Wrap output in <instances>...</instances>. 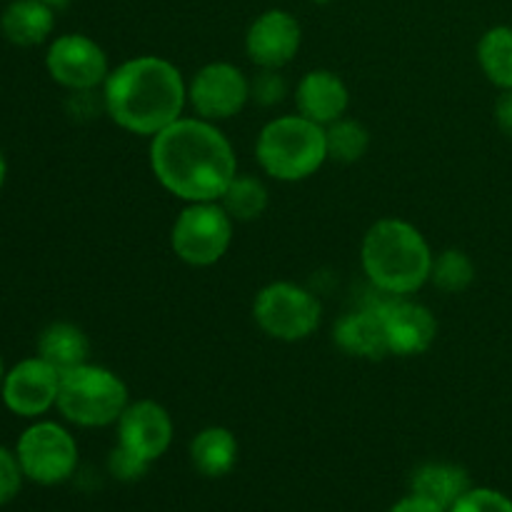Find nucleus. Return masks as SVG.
<instances>
[{"instance_id": "obj_1", "label": "nucleus", "mask_w": 512, "mask_h": 512, "mask_svg": "<svg viewBox=\"0 0 512 512\" xmlns=\"http://www.w3.org/2000/svg\"><path fill=\"white\" fill-rule=\"evenodd\" d=\"M150 170L155 180L183 203L223 198L238 175V155L218 123L180 118L150 138Z\"/></svg>"}, {"instance_id": "obj_2", "label": "nucleus", "mask_w": 512, "mask_h": 512, "mask_svg": "<svg viewBox=\"0 0 512 512\" xmlns=\"http://www.w3.org/2000/svg\"><path fill=\"white\" fill-rule=\"evenodd\" d=\"M103 105L125 133L153 138L183 118L188 83L168 58L138 55L110 70L103 83Z\"/></svg>"}, {"instance_id": "obj_3", "label": "nucleus", "mask_w": 512, "mask_h": 512, "mask_svg": "<svg viewBox=\"0 0 512 512\" xmlns=\"http://www.w3.org/2000/svg\"><path fill=\"white\" fill-rule=\"evenodd\" d=\"M433 250L413 223L380 218L360 243V265L370 285L388 295H415L430 283Z\"/></svg>"}, {"instance_id": "obj_4", "label": "nucleus", "mask_w": 512, "mask_h": 512, "mask_svg": "<svg viewBox=\"0 0 512 512\" xmlns=\"http://www.w3.org/2000/svg\"><path fill=\"white\" fill-rule=\"evenodd\" d=\"M255 160L265 175L280 183L313 178L328 160L325 128L300 113L268 120L255 140Z\"/></svg>"}, {"instance_id": "obj_5", "label": "nucleus", "mask_w": 512, "mask_h": 512, "mask_svg": "<svg viewBox=\"0 0 512 512\" xmlns=\"http://www.w3.org/2000/svg\"><path fill=\"white\" fill-rule=\"evenodd\" d=\"M128 385L103 365L85 363L60 373L58 413L78 428H108L128 408Z\"/></svg>"}, {"instance_id": "obj_6", "label": "nucleus", "mask_w": 512, "mask_h": 512, "mask_svg": "<svg viewBox=\"0 0 512 512\" xmlns=\"http://www.w3.org/2000/svg\"><path fill=\"white\" fill-rule=\"evenodd\" d=\"M235 220L218 200L185 203L170 228V248L180 263L190 268H210L220 263L233 243Z\"/></svg>"}, {"instance_id": "obj_7", "label": "nucleus", "mask_w": 512, "mask_h": 512, "mask_svg": "<svg viewBox=\"0 0 512 512\" xmlns=\"http://www.w3.org/2000/svg\"><path fill=\"white\" fill-rule=\"evenodd\" d=\"M323 305L318 295L290 280H275L258 290L253 318L268 338L280 343H300L318 330Z\"/></svg>"}, {"instance_id": "obj_8", "label": "nucleus", "mask_w": 512, "mask_h": 512, "mask_svg": "<svg viewBox=\"0 0 512 512\" xmlns=\"http://www.w3.org/2000/svg\"><path fill=\"white\" fill-rule=\"evenodd\" d=\"M15 455L30 483L50 488L70 480L78 470V443L60 423L35 420L20 433Z\"/></svg>"}, {"instance_id": "obj_9", "label": "nucleus", "mask_w": 512, "mask_h": 512, "mask_svg": "<svg viewBox=\"0 0 512 512\" xmlns=\"http://www.w3.org/2000/svg\"><path fill=\"white\" fill-rule=\"evenodd\" d=\"M373 295L375 298L365 300L363 305L375 308L383 318L390 355L415 358L433 348L435 338H438V320L430 313V308L410 300V295H388L375 288Z\"/></svg>"}, {"instance_id": "obj_10", "label": "nucleus", "mask_w": 512, "mask_h": 512, "mask_svg": "<svg viewBox=\"0 0 512 512\" xmlns=\"http://www.w3.org/2000/svg\"><path fill=\"white\" fill-rule=\"evenodd\" d=\"M250 100V80L238 65L215 60L188 80V105L210 123L235 118Z\"/></svg>"}, {"instance_id": "obj_11", "label": "nucleus", "mask_w": 512, "mask_h": 512, "mask_svg": "<svg viewBox=\"0 0 512 512\" xmlns=\"http://www.w3.org/2000/svg\"><path fill=\"white\" fill-rule=\"evenodd\" d=\"M45 68L55 83L73 93H90L95 88H103L105 78L110 75L105 50L83 33L58 35L48 45Z\"/></svg>"}, {"instance_id": "obj_12", "label": "nucleus", "mask_w": 512, "mask_h": 512, "mask_svg": "<svg viewBox=\"0 0 512 512\" xmlns=\"http://www.w3.org/2000/svg\"><path fill=\"white\" fill-rule=\"evenodd\" d=\"M60 373L50 363H45L40 355L25 358L15 363L5 373L0 398L3 405L18 418L38 420L58 403Z\"/></svg>"}, {"instance_id": "obj_13", "label": "nucleus", "mask_w": 512, "mask_h": 512, "mask_svg": "<svg viewBox=\"0 0 512 512\" xmlns=\"http://www.w3.org/2000/svg\"><path fill=\"white\" fill-rule=\"evenodd\" d=\"M303 28L290 10L270 8L260 13L245 33V53L250 63L265 70H280L298 55Z\"/></svg>"}, {"instance_id": "obj_14", "label": "nucleus", "mask_w": 512, "mask_h": 512, "mask_svg": "<svg viewBox=\"0 0 512 512\" xmlns=\"http://www.w3.org/2000/svg\"><path fill=\"white\" fill-rule=\"evenodd\" d=\"M118 430V445L128 453L138 455L140 460L153 465L163 458L173 445V418L158 400H138L128 403L123 415L115 423Z\"/></svg>"}, {"instance_id": "obj_15", "label": "nucleus", "mask_w": 512, "mask_h": 512, "mask_svg": "<svg viewBox=\"0 0 512 512\" xmlns=\"http://www.w3.org/2000/svg\"><path fill=\"white\" fill-rule=\"evenodd\" d=\"M295 105H298L300 115L328 128L330 123L345 118V113H348L350 90L338 73L315 68L298 80Z\"/></svg>"}, {"instance_id": "obj_16", "label": "nucleus", "mask_w": 512, "mask_h": 512, "mask_svg": "<svg viewBox=\"0 0 512 512\" xmlns=\"http://www.w3.org/2000/svg\"><path fill=\"white\" fill-rule=\"evenodd\" d=\"M333 343L348 358L383 360L390 355L383 318L370 305H360V308L350 310L333 325Z\"/></svg>"}, {"instance_id": "obj_17", "label": "nucleus", "mask_w": 512, "mask_h": 512, "mask_svg": "<svg viewBox=\"0 0 512 512\" xmlns=\"http://www.w3.org/2000/svg\"><path fill=\"white\" fill-rule=\"evenodd\" d=\"M53 28V5H48L45 0H8L3 15H0V33L18 48L43 45Z\"/></svg>"}, {"instance_id": "obj_18", "label": "nucleus", "mask_w": 512, "mask_h": 512, "mask_svg": "<svg viewBox=\"0 0 512 512\" xmlns=\"http://www.w3.org/2000/svg\"><path fill=\"white\" fill-rule=\"evenodd\" d=\"M473 488L468 470L458 463H445V460H433L423 463L410 475V493L450 510L468 490Z\"/></svg>"}, {"instance_id": "obj_19", "label": "nucleus", "mask_w": 512, "mask_h": 512, "mask_svg": "<svg viewBox=\"0 0 512 512\" xmlns=\"http://www.w3.org/2000/svg\"><path fill=\"white\" fill-rule=\"evenodd\" d=\"M190 463L203 478H225L238 465L240 445L233 430L223 425H208L190 440Z\"/></svg>"}, {"instance_id": "obj_20", "label": "nucleus", "mask_w": 512, "mask_h": 512, "mask_svg": "<svg viewBox=\"0 0 512 512\" xmlns=\"http://www.w3.org/2000/svg\"><path fill=\"white\" fill-rule=\"evenodd\" d=\"M38 355L45 363L53 365L58 373H65V370L88 363L90 340L78 325L58 320V323H50L40 330Z\"/></svg>"}, {"instance_id": "obj_21", "label": "nucleus", "mask_w": 512, "mask_h": 512, "mask_svg": "<svg viewBox=\"0 0 512 512\" xmlns=\"http://www.w3.org/2000/svg\"><path fill=\"white\" fill-rule=\"evenodd\" d=\"M478 65L500 90H512V25H495L478 40Z\"/></svg>"}, {"instance_id": "obj_22", "label": "nucleus", "mask_w": 512, "mask_h": 512, "mask_svg": "<svg viewBox=\"0 0 512 512\" xmlns=\"http://www.w3.org/2000/svg\"><path fill=\"white\" fill-rule=\"evenodd\" d=\"M218 203L223 205L225 213H228L235 223H253V220H258L260 215L268 210L270 195L258 175L238 173L230 180L228 190H225L223 198H220Z\"/></svg>"}, {"instance_id": "obj_23", "label": "nucleus", "mask_w": 512, "mask_h": 512, "mask_svg": "<svg viewBox=\"0 0 512 512\" xmlns=\"http://www.w3.org/2000/svg\"><path fill=\"white\" fill-rule=\"evenodd\" d=\"M325 140H328V160L350 165L363 160L368 153L370 130L360 120L340 118L325 128Z\"/></svg>"}, {"instance_id": "obj_24", "label": "nucleus", "mask_w": 512, "mask_h": 512, "mask_svg": "<svg viewBox=\"0 0 512 512\" xmlns=\"http://www.w3.org/2000/svg\"><path fill=\"white\" fill-rule=\"evenodd\" d=\"M475 275H478V270H475L473 258H470L465 250L448 248L433 258L430 283L438 290H443V293L455 295L468 290L470 285H473Z\"/></svg>"}, {"instance_id": "obj_25", "label": "nucleus", "mask_w": 512, "mask_h": 512, "mask_svg": "<svg viewBox=\"0 0 512 512\" xmlns=\"http://www.w3.org/2000/svg\"><path fill=\"white\" fill-rule=\"evenodd\" d=\"M448 512H512V500L493 488H470Z\"/></svg>"}, {"instance_id": "obj_26", "label": "nucleus", "mask_w": 512, "mask_h": 512, "mask_svg": "<svg viewBox=\"0 0 512 512\" xmlns=\"http://www.w3.org/2000/svg\"><path fill=\"white\" fill-rule=\"evenodd\" d=\"M285 95H288V83L280 75V70L260 68V73L250 80V100H255L263 108L283 103Z\"/></svg>"}, {"instance_id": "obj_27", "label": "nucleus", "mask_w": 512, "mask_h": 512, "mask_svg": "<svg viewBox=\"0 0 512 512\" xmlns=\"http://www.w3.org/2000/svg\"><path fill=\"white\" fill-rule=\"evenodd\" d=\"M23 480L25 475L15 450H8L5 445H0V508L18 498L20 488H23Z\"/></svg>"}, {"instance_id": "obj_28", "label": "nucleus", "mask_w": 512, "mask_h": 512, "mask_svg": "<svg viewBox=\"0 0 512 512\" xmlns=\"http://www.w3.org/2000/svg\"><path fill=\"white\" fill-rule=\"evenodd\" d=\"M150 470V463L140 460L138 455L128 453L125 448L115 445L108 455V473L113 475L120 483H135V480L145 478V473Z\"/></svg>"}, {"instance_id": "obj_29", "label": "nucleus", "mask_w": 512, "mask_h": 512, "mask_svg": "<svg viewBox=\"0 0 512 512\" xmlns=\"http://www.w3.org/2000/svg\"><path fill=\"white\" fill-rule=\"evenodd\" d=\"M495 125L505 138H512V90H500L495 100Z\"/></svg>"}, {"instance_id": "obj_30", "label": "nucleus", "mask_w": 512, "mask_h": 512, "mask_svg": "<svg viewBox=\"0 0 512 512\" xmlns=\"http://www.w3.org/2000/svg\"><path fill=\"white\" fill-rule=\"evenodd\" d=\"M388 512H448V510L440 508V505H435V503H430V500L420 498V495L408 493L405 498H400L398 503L390 505Z\"/></svg>"}, {"instance_id": "obj_31", "label": "nucleus", "mask_w": 512, "mask_h": 512, "mask_svg": "<svg viewBox=\"0 0 512 512\" xmlns=\"http://www.w3.org/2000/svg\"><path fill=\"white\" fill-rule=\"evenodd\" d=\"M5 180H8V160H5L3 150H0V190H3Z\"/></svg>"}, {"instance_id": "obj_32", "label": "nucleus", "mask_w": 512, "mask_h": 512, "mask_svg": "<svg viewBox=\"0 0 512 512\" xmlns=\"http://www.w3.org/2000/svg\"><path fill=\"white\" fill-rule=\"evenodd\" d=\"M5 373H8V370H5V365H3V358H0V388H3V380H5Z\"/></svg>"}, {"instance_id": "obj_33", "label": "nucleus", "mask_w": 512, "mask_h": 512, "mask_svg": "<svg viewBox=\"0 0 512 512\" xmlns=\"http://www.w3.org/2000/svg\"><path fill=\"white\" fill-rule=\"evenodd\" d=\"M45 3L53 5V8H60V5H65V3H68V0H45Z\"/></svg>"}, {"instance_id": "obj_34", "label": "nucleus", "mask_w": 512, "mask_h": 512, "mask_svg": "<svg viewBox=\"0 0 512 512\" xmlns=\"http://www.w3.org/2000/svg\"><path fill=\"white\" fill-rule=\"evenodd\" d=\"M310 3H315V5H330V3H335V0H310Z\"/></svg>"}]
</instances>
